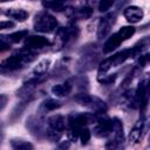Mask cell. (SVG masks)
<instances>
[{
    "label": "cell",
    "mask_w": 150,
    "mask_h": 150,
    "mask_svg": "<svg viewBox=\"0 0 150 150\" xmlns=\"http://www.w3.org/2000/svg\"><path fill=\"white\" fill-rule=\"evenodd\" d=\"M69 146H70V141H63V142L59 143V145L55 150H68Z\"/></svg>",
    "instance_id": "cell-35"
},
{
    "label": "cell",
    "mask_w": 150,
    "mask_h": 150,
    "mask_svg": "<svg viewBox=\"0 0 150 150\" xmlns=\"http://www.w3.org/2000/svg\"><path fill=\"white\" fill-rule=\"evenodd\" d=\"M67 15L69 19L77 21V20H87L93 14V9L91 7L84 5V6H80V7H68L66 9Z\"/></svg>",
    "instance_id": "cell-12"
},
{
    "label": "cell",
    "mask_w": 150,
    "mask_h": 150,
    "mask_svg": "<svg viewBox=\"0 0 150 150\" xmlns=\"http://www.w3.org/2000/svg\"><path fill=\"white\" fill-rule=\"evenodd\" d=\"M100 64V52L97 43H89L82 47L81 55L76 62V71L84 74Z\"/></svg>",
    "instance_id": "cell-2"
},
{
    "label": "cell",
    "mask_w": 150,
    "mask_h": 150,
    "mask_svg": "<svg viewBox=\"0 0 150 150\" xmlns=\"http://www.w3.org/2000/svg\"><path fill=\"white\" fill-rule=\"evenodd\" d=\"M112 129H114L112 118H109L105 114H100L93 132L96 137L104 138V137H108L112 132Z\"/></svg>",
    "instance_id": "cell-9"
},
{
    "label": "cell",
    "mask_w": 150,
    "mask_h": 150,
    "mask_svg": "<svg viewBox=\"0 0 150 150\" xmlns=\"http://www.w3.org/2000/svg\"><path fill=\"white\" fill-rule=\"evenodd\" d=\"M61 105H62V102L61 101L55 100V98H47V100H45L40 104L39 112L40 114H43V112H47V111H54V110L61 108Z\"/></svg>",
    "instance_id": "cell-19"
},
{
    "label": "cell",
    "mask_w": 150,
    "mask_h": 150,
    "mask_svg": "<svg viewBox=\"0 0 150 150\" xmlns=\"http://www.w3.org/2000/svg\"><path fill=\"white\" fill-rule=\"evenodd\" d=\"M5 14L8 18H11L15 21H19V22H22L26 19H28V12L22 8H8L5 12Z\"/></svg>",
    "instance_id": "cell-21"
},
{
    "label": "cell",
    "mask_w": 150,
    "mask_h": 150,
    "mask_svg": "<svg viewBox=\"0 0 150 150\" xmlns=\"http://www.w3.org/2000/svg\"><path fill=\"white\" fill-rule=\"evenodd\" d=\"M43 81V76H33L23 82V84L16 90V97L21 101H32L36 87Z\"/></svg>",
    "instance_id": "cell-8"
},
{
    "label": "cell",
    "mask_w": 150,
    "mask_h": 150,
    "mask_svg": "<svg viewBox=\"0 0 150 150\" xmlns=\"http://www.w3.org/2000/svg\"><path fill=\"white\" fill-rule=\"evenodd\" d=\"M123 15L129 23H137L143 19L144 13H143V9L141 7L131 5V6H128L124 8Z\"/></svg>",
    "instance_id": "cell-14"
},
{
    "label": "cell",
    "mask_w": 150,
    "mask_h": 150,
    "mask_svg": "<svg viewBox=\"0 0 150 150\" xmlns=\"http://www.w3.org/2000/svg\"><path fill=\"white\" fill-rule=\"evenodd\" d=\"M11 48V43H8L6 40L4 39H0V52H5V50H8Z\"/></svg>",
    "instance_id": "cell-36"
},
{
    "label": "cell",
    "mask_w": 150,
    "mask_h": 150,
    "mask_svg": "<svg viewBox=\"0 0 150 150\" xmlns=\"http://www.w3.org/2000/svg\"><path fill=\"white\" fill-rule=\"evenodd\" d=\"M144 116L142 115L139 117V120L135 123V125L132 127V129L130 130L129 132V136H128V139H129V143L130 144H136L139 142V139L144 136Z\"/></svg>",
    "instance_id": "cell-13"
},
{
    "label": "cell",
    "mask_w": 150,
    "mask_h": 150,
    "mask_svg": "<svg viewBox=\"0 0 150 150\" xmlns=\"http://www.w3.org/2000/svg\"><path fill=\"white\" fill-rule=\"evenodd\" d=\"M26 128L38 139H43L46 138L47 134V120L40 114L38 115H30L26 120Z\"/></svg>",
    "instance_id": "cell-7"
},
{
    "label": "cell",
    "mask_w": 150,
    "mask_h": 150,
    "mask_svg": "<svg viewBox=\"0 0 150 150\" xmlns=\"http://www.w3.org/2000/svg\"><path fill=\"white\" fill-rule=\"evenodd\" d=\"M112 125H114V129H112V134H114V138L120 143V145L123 144L124 142V131H123V124H122V121L117 117H114L112 118Z\"/></svg>",
    "instance_id": "cell-20"
},
{
    "label": "cell",
    "mask_w": 150,
    "mask_h": 150,
    "mask_svg": "<svg viewBox=\"0 0 150 150\" xmlns=\"http://www.w3.org/2000/svg\"><path fill=\"white\" fill-rule=\"evenodd\" d=\"M7 101H8L7 95L1 94V95H0V110H1V111L5 109V107H6V104H7Z\"/></svg>",
    "instance_id": "cell-37"
},
{
    "label": "cell",
    "mask_w": 150,
    "mask_h": 150,
    "mask_svg": "<svg viewBox=\"0 0 150 150\" xmlns=\"http://www.w3.org/2000/svg\"><path fill=\"white\" fill-rule=\"evenodd\" d=\"M148 28H150V21H149L148 23H145L144 26H142V28H141V29H148Z\"/></svg>",
    "instance_id": "cell-38"
},
{
    "label": "cell",
    "mask_w": 150,
    "mask_h": 150,
    "mask_svg": "<svg viewBox=\"0 0 150 150\" xmlns=\"http://www.w3.org/2000/svg\"><path fill=\"white\" fill-rule=\"evenodd\" d=\"M73 87H76L80 93H87L88 90V84H89V81H88V77L84 76V75H79V76H75V77H71L69 79Z\"/></svg>",
    "instance_id": "cell-23"
},
{
    "label": "cell",
    "mask_w": 150,
    "mask_h": 150,
    "mask_svg": "<svg viewBox=\"0 0 150 150\" xmlns=\"http://www.w3.org/2000/svg\"><path fill=\"white\" fill-rule=\"evenodd\" d=\"M50 45H52L50 41L42 35H28L25 39L23 47L36 53V50H42V49L49 47Z\"/></svg>",
    "instance_id": "cell-11"
},
{
    "label": "cell",
    "mask_w": 150,
    "mask_h": 150,
    "mask_svg": "<svg viewBox=\"0 0 150 150\" xmlns=\"http://www.w3.org/2000/svg\"><path fill=\"white\" fill-rule=\"evenodd\" d=\"M15 23L13 21H1L0 22V29H7V28H14Z\"/></svg>",
    "instance_id": "cell-34"
},
{
    "label": "cell",
    "mask_w": 150,
    "mask_h": 150,
    "mask_svg": "<svg viewBox=\"0 0 150 150\" xmlns=\"http://www.w3.org/2000/svg\"><path fill=\"white\" fill-rule=\"evenodd\" d=\"M27 36H28V30L22 29V30H18V32L11 33L8 35H0V39L6 40L8 43H18L21 40L26 39Z\"/></svg>",
    "instance_id": "cell-22"
},
{
    "label": "cell",
    "mask_w": 150,
    "mask_h": 150,
    "mask_svg": "<svg viewBox=\"0 0 150 150\" xmlns=\"http://www.w3.org/2000/svg\"><path fill=\"white\" fill-rule=\"evenodd\" d=\"M50 66V60L49 59H43L38 62V64L33 69V76H43Z\"/></svg>",
    "instance_id": "cell-25"
},
{
    "label": "cell",
    "mask_w": 150,
    "mask_h": 150,
    "mask_svg": "<svg viewBox=\"0 0 150 150\" xmlns=\"http://www.w3.org/2000/svg\"><path fill=\"white\" fill-rule=\"evenodd\" d=\"M144 150H150V143H149V145H148V146H146Z\"/></svg>",
    "instance_id": "cell-39"
},
{
    "label": "cell",
    "mask_w": 150,
    "mask_h": 150,
    "mask_svg": "<svg viewBox=\"0 0 150 150\" xmlns=\"http://www.w3.org/2000/svg\"><path fill=\"white\" fill-rule=\"evenodd\" d=\"M57 20L46 11H41L34 15L33 27L39 33H52L57 29Z\"/></svg>",
    "instance_id": "cell-6"
},
{
    "label": "cell",
    "mask_w": 150,
    "mask_h": 150,
    "mask_svg": "<svg viewBox=\"0 0 150 150\" xmlns=\"http://www.w3.org/2000/svg\"><path fill=\"white\" fill-rule=\"evenodd\" d=\"M74 100L79 104H81L86 108H89L93 112L105 114L108 111V104L98 96H94L88 93H79L74 96Z\"/></svg>",
    "instance_id": "cell-4"
},
{
    "label": "cell",
    "mask_w": 150,
    "mask_h": 150,
    "mask_svg": "<svg viewBox=\"0 0 150 150\" xmlns=\"http://www.w3.org/2000/svg\"><path fill=\"white\" fill-rule=\"evenodd\" d=\"M114 5V1L110 0H102L98 2V11L100 12H107L108 9L111 8V6Z\"/></svg>",
    "instance_id": "cell-33"
},
{
    "label": "cell",
    "mask_w": 150,
    "mask_h": 150,
    "mask_svg": "<svg viewBox=\"0 0 150 150\" xmlns=\"http://www.w3.org/2000/svg\"><path fill=\"white\" fill-rule=\"evenodd\" d=\"M128 59H131V50H130V48L122 49L121 52L114 54V67L122 64V63L125 62Z\"/></svg>",
    "instance_id": "cell-26"
},
{
    "label": "cell",
    "mask_w": 150,
    "mask_h": 150,
    "mask_svg": "<svg viewBox=\"0 0 150 150\" xmlns=\"http://www.w3.org/2000/svg\"><path fill=\"white\" fill-rule=\"evenodd\" d=\"M121 42H123V41L121 40L120 35H118L117 32H116V33H114L112 35H110V36L105 40V42H104V45H103V47H102V52H103L104 54H109V53L114 52V50L121 45Z\"/></svg>",
    "instance_id": "cell-17"
},
{
    "label": "cell",
    "mask_w": 150,
    "mask_h": 150,
    "mask_svg": "<svg viewBox=\"0 0 150 150\" xmlns=\"http://www.w3.org/2000/svg\"><path fill=\"white\" fill-rule=\"evenodd\" d=\"M73 84L70 82V80H66L63 83H59L52 87V94H54L56 97H66L68 94H70V91L73 90Z\"/></svg>",
    "instance_id": "cell-16"
},
{
    "label": "cell",
    "mask_w": 150,
    "mask_h": 150,
    "mask_svg": "<svg viewBox=\"0 0 150 150\" xmlns=\"http://www.w3.org/2000/svg\"><path fill=\"white\" fill-rule=\"evenodd\" d=\"M117 79V74H110V75H103V76H98V82L102 84H112L115 82V80Z\"/></svg>",
    "instance_id": "cell-30"
},
{
    "label": "cell",
    "mask_w": 150,
    "mask_h": 150,
    "mask_svg": "<svg viewBox=\"0 0 150 150\" xmlns=\"http://www.w3.org/2000/svg\"><path fill=\"white\" fill-rule=\"evenodd\" d=\"M36 57V53L23 47L20 50H18L15 54L8 56L7 59L2 60L1 64H0V70L2 74L6 73H12V71H16L21 68L25 67V64L30 63L35 60Z\"/></svg>",
    "instance_id": "cell-1"
},
{
    "label": "cell",
    "mask_w": 150,
    "mask_h": 150,
    "mask_svg": "<svg viewBox=\"0 0 150 150\" xmlns=\"http://www.w3.org/2000/svg\"><path fill=\"white\" fill-rule=\"evenodd\" d=\"M111 67H114V55H111V56L104 59V60L98 64V76L105 75V74L110 70Z\"/></svg>",
    "instance_id": "cell-27"
},
{
    "label": "cell",
    "mask_w": 150,
    "mask_h": 150,
    "mask_svg": "<svg viewBox=\"0 0 150 150\" xmlns=\"http://www.w3.org/2000/svg\"><path fill=\"white\" fill-rule=\"evenodd\" d=\"M29 102H30V101H20L19 103H16V104L13 107V109H12L9 116H8V120H9L12 123L16 122V121L21 117L22 112L25 111V109L27 108V105H28Z\"/></svg>",
    "instance_id": "cell-18"
},
{
    "label": "cell",
    "mask_w": 150,
    "mask_h": 150,
    "mask_svg": "<svg viewBox=\"0 0 150 150\" xmlns=\"http://www.w3.org/2000/svg\"><path fill=\"white\" fill-rule=\"evenodd\" d=\"M80 35V29L75 23H69L66 27H60L56 29L54 42H53V50H61L70 42L77 39Z\"/></svg>",
    "instance_id": "cell-3"
},
{
    "label": "cell",
    "mask_w": 150,
    "mask_h": 150,
    "mask_svg": "<svg viewBox=\"0 0 150 150\" xmlns=\"http://www.w3.org/2000/svg\"><path fill=\"white\" fill-rule=\"evenodd\" d=\"M120 146H121V145H120V143H118L114 137L109 138V139L105 142V144H104L105 150H117Z\"/></svg>",
    "instance_id": "cell-32"
},
{
    "label": "cell",
    "mask_w": 150,
    "mask_h": 150,
    "mask_svg": "<svg viewBox=\"0 0 150 150\" xmlns=\"http://www.w3.org/2000/svg\"><path fill=\"white\" fill-rule=\"evenodd\" d=\"M116 18H117L116 12H110L100 20L98 26H97V39L98 40H103L108 36V34L110 33L116 21Z\"/></svg>",
    "instance_id": "cell-10"
},
{
    "label": "cell",
    "mask_w": 150,
    "mask_h": 150,
    "mask_svg": "<svg viewBox=\"0 0 150 150\" xmlns=\"http://www.w3.org/2000/svg\"><path fill=\"white\" fill-rule=\"evenodd\" d=\"M149 143H150V134H149Z\"/></svg>",
    "instance_id": "cell-40"
},
{
    "label": "cell",
    "mask_w": 150,
    "mask_h": 150,
    "mask_svg": "<svg viewBox=\"0 0 150 150\" xmlns=\"http://www.w3.org/2000/svg\"><path fill=\"white\" fill-rule=\"evenodd\" d=\"M150 48V35L141 38L131 48V59H135L137 56H142L144 52H146Z\"/></svg>",
    "instance_id": "cell-15"
},
{
    "label": "cell",
    "mask_w": 150,
    "mask_h": 150,
    "mask_svg": "<svg viewBox=\"0 0 150 150\" xmlns=\"http://www.w3.org/2000/svg\"><path fill=\"white\" fill-rule=\"evenodd\" d=\"M135 32H136L135 27H132V26H123L122 28H120V30L117 32V34L120 35V38H121L122 41H125L129 38H131L135 34Z\"/></svg>",
    "instance_id": "cell-29"
},
{
    "label": "cell",
    "mask_w": 150,
    "mask_h": 150,
    "mask_svg": "<svg viewBox=\"0 0 150 150\" xmlns=\"http://www.w3.org/2000/svg\"><path fill=\"white\" fill-rule=\"evenodd\" d=\"M42 6L46 9H52V11H55V12H61V11L68 8L66 2H63V1H43Z\"/></svg>",
    "instance_id": "cell-28"
},
{
    "label": "cell",
    "mask_w": 150,
    "mask_h": 150,
    "mask_svg": "<svg viewBox=\"0 0 150 150\" xmlns=\"http://www.w3.org/2000/svg\"><path fill=\"white\" fill-rule=\"evenodd\" d=\"M9 144L13 150H34V145L22 138H12Z\"/></svg>",
    "instance_id": "cell-24"
},
{
    "label": "cell",
    "mask_w": 150,
    "mask_h": 150,
    "mask_svg": "<svg viewBox=\"0 0 150 150\" xmlns=\"http://www.w3.org/2000/svg\"><path fill=\"white\" fill-rule=\"evenodd\" d=\"M66 118L62 115H53L47 118L46 138L50 142H59L66 130Z\"/></svg>",
    "instance_id": "cell-5"
},
{
    "label": "cell",
    "mask_w": 150,
    "mask_h": 150,
    "mask_svg": "<svg viewBox=\"0 0 150 150\" xmlns=\"http://www.w3.org/2000/svg\"><path fill=\"white\" fill-rule=\"evenodd\" d=\"M77 138L81 141L82 144H87L89 142V139H90V131L87 129V127L80 130V132L77 135Z\"/></svg>",
    "instance_id": "cell-31"
}]
</instances>
